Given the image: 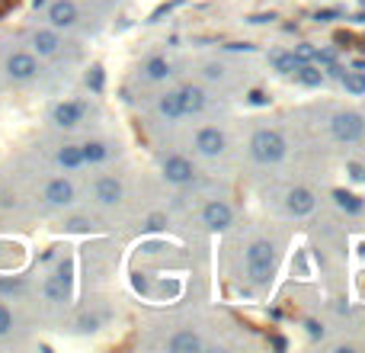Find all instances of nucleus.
Masks as SVG:
<instances>
[{"mask_svg": "<svg viewBox=\"0 0 365 353\" xmlns=\"http://www.w3.org/2000/svg\"><path fill=\"white\" fill-rule=\"evenodd\" d=\"M202 222H205L212 232H225V228L231 225V209H227L225 202H208L205 212H202Z\"/></svg>", "mask_w": 365, "mask_h": 353, "instance_id": "nucleus-6", "label": "nucleus"}, {"mask_svg": "<svg viewBox=\"0 0 365 353\" xmlns=\"http://www.w3.org/2000/svg\"><path fill=\"white\" fill-rule=\"evenodd\" d=\"M289 209L295 215H308L311 209H314V193H311V189H302V187L292 189L289 193Z\"/></svg>", "mask_w": 365, "mask_h": 353, "instance_id": "nucleus-13", "label": "nucleus"}, {"mask_svg": "<svg viewBox=\"0 0 365 353\" xmlns=\"http://www.w3.org/2000/svg\"><path fill=\"white\" fill-rule=\"evenodd\" d=\"M68 289L71 286L64 283V279L51 277L48 283H45V299H51V302H64V299H68Z\"/></svg>", "mask_w": 365, "mask_h": 353, "instance_id": "nucleus-19", "label": "nucleus"}, {"mask_svg": "<svg viewBox=\"0 0 365 353\" xmlns=\"http://www.w3.org/2000/svg\"><path fill=\"white\" fill-rule=\"evenodd\" d=\"M51 119H55L61 129H74L77 122L83 119V106L81 103H58L55 113H51Z\"/></svg>", "mask_w": 365, "mask_h": 353, "instance_id": "nucleus-10", "label": "nucleus"}, {"mask_svg": "<svg viewBox=\"0 0 365 353\" xmlns=\"http://www.w3.org/2000/svg\"><path fill=\"white\" fill-rule=\"evenodd\" d=\"M195 148H199L205 158H215V154L225 151V135L218 129H202L199 139H195Z\"/></svg>", "mask_w": 365, "mask_h": 353, "instance_id": "nucleus-7", "label": "nucleus"}, {"mask_svg": "<svg viewBox=\"0 0 365 353\" xmlns=\"http://www.w3.org/2000/svg\"><path fill=\"white\" fill-rule=\"evenodd\" d=\"M81 154H83V164H100V161H106V145L103 141H87V145H81Z\"/></svg>", "mask_w": 365, "mask_h": 353, "instance_id": "nucleus-16", "label": "nucleus"}, {"mask_svg": "<svg viewBox=\"0 0 365 353\" xmlns=\"http://www.w3.org/2000/svg\"><path fill=\"white\" fill-rule=\"evenodd\" d=\"M343 77V87L349 90V94H365V74L362 71H353V74H340Z\"/></svg>", "mask_w": 365, "mask_h": 353, "instance_id": "nucleus-23", "label": "nucleus"}, {"mask_svg": "<svg viewBox=\"0 0 365 353\" xmlns=\"http://www.w3.org/2000/svg\"><path fill=\"white\" fill-rule=\"evenodd\" d=\"M87 228H90L87 219H71L68 222V232H87Z\"/></svg>", "mask_w": 365, "mask_h": 353, "instance_id": "nucleus-29", "label": "nucleus"}, {"mask_svg": "<svg viewBox=\"0 0 365 353\" xmlns=\"http://www.w3.org/2000/svg\"><path fill=\"white\" fill-rule=\"evenodd\" d=\"M45 199L51 202V206H71L74 202V187H71V180H51L48 187H45Z\"/></svg>", "mask_w": 365, "mask_h": 353, "instance_id": "nucleus-8", "label": "nucleus"}, {"mask_svg": "<svg viewBox=\"0 0 365 353\" xmlns=\"http://www.w3.org/2000/svg\"><path fill=\"white\" fill-rule=\"evenodd\" d=\"M160 113H164L167 119H180V116H182V106H180V94H167L164 100H160Z\"/></svg>", "mask_w": 365, "mask_h": 353, "instance_id": "nucleus-22", "label": "nucleus"}, {"mask_svg": "<svg viewBox=\"0 0 365 353\" xmlns=\"http://www.w3.org/2000/svg\"><path fill=\"white\" fill-rule=\"evenodd\" d=\"M164 176L170 183H177V187H182V183L192 180V164H189L186 158H167L164 161Z\"/></svg>", "mask_w": 365, "mask_h": 353, "instance_id": "nucleus-9", "label": "nucleus"}, {"mask_svg": "<svg viewBox=\"0 0 365 353\" xmlns=\"http://www.w3.org/2000/svg\"><path fill=\"white\" fill-rule=\"evenodd\" d=\"M272 260H276V254H272V244H269V241H257V244L247 251V270H250L253 283H269V277H272Z\"/></svg>", "mask_w": 365, "mask_h": 353, "instance_id": "nucleus-2", "label": "nucleus"}, {"mask_svg": "<svg viewBox=\"0 0 365 353\" xmlns=\"http://www.w3.org/2000/svg\"><path fill=\"white\" fill-rule=\"evenodd\" d=\"M71 273H74V264H71V260H64V264L58 267V273H55V277H58V279H64V283L71 286V279H74V277H71Z\"/></svg>", "mask_w": 365, "mask_h": 353, "instance_id": "nucleus-28", "label": "nucleus"}, {"mask_svg": "<svg viewBox=\"0 0 365 353\" xmlns=\"http://www.w3.org/2000/svg\"><path fill=\"white\" fill-rule=\"evenodd\" d=\"M36 71H38L36 58L26 55V51H16V55L6 58V74H10L13 81H32V77H36Z\"/></svg>", "mask_w": 365, "mask_h": 353, "instance_id": "nucleus-4", "label": "nucleus"}, {"mask_svg": "<svg viewBox=\"0 0 365 353\" xmlns=\"http://www.w3.org/2000/svg\"><path fill=\"white\" fill-rule=\"evenodd\" d=\"M349 176H353V180H365V167L362 164H349Z\"/></svg>", "mask_w": 365, "mask_h": 353, "instance_id": "nucleus-30", "label": "nucleus"}, {"mask_svg": "<svg viewBox=\"0 0 365 353\" xmlns=\"http://www.w3.org/2000/svg\"><path fill=\"white\" fill-rule=\"evenodd\" d=\"M250 151H253V158H257L259 164H276V161H282V154H285V141H282V135L279 132L263 129V132L253 135Z\"/></svg>", "mask_w": 365, "mask_h": 353, "instance_id": "nucleus-1", "label": "nucleus"}, {"mask_svg": "<svg viewBox=\"0 0 365 353\" xmlns=\"http://www.w3.org/2000/svg\"><path fill=\"white\" fill-rule=\"evenodd\" d=\"M148 228H151V232H160V228H164V215H151V219H148Z\"/></svg>", "mask_w": 365, "mask_h": 353, "instance_id": "nucleus-31", "label": "nucleus"}, {"mask_svg": "<svg viewBox=\"0 0 365 353\" xmlns=\"http://www.w3.org/2000/svg\"><path fill=\"white\" fill-rule=\"evenodd\" d=\"M205 74H208V77H212V81H218V77H221V68H218V64H212V68H208V71H205Z\"/></svg>", "mask_w": 365, "mask_h": 353, "instance_id": "nucleus-33", "label": "nucleus"}, {"mask_svg": "<svg viewBox=\"0 0 365 353\" xmlns=\"http://www.w3.org/2000/svg\"><path fill=\"white\" fill-rule=\"evenodd\" d=\"M10 328H13V315H10V309H6V305H0V337L10 334Z\"/></svg>", "mask_w": 365, "mask_h": 353, "instance_id": "nucleus-26", "label": "nucleus"}, {"mask_svg": "<svg viewBox=\"0 0 365 353\" xmlns=\"http://www.w3.org/2000/svg\"><path fill=\"white\" fill-rule=\"evenodd\" d=\"M295 74H298V81H302L304 87H321V84H324V74H321V71L311 68V64H304V61L295 68Z\"/></svg>", "mask_w": 365, "mask_h": 353, "instance_id": "nucleus-17", "label": "nucleus"}, {"mask_svg": "<svg viewBox=\"0 0 365 353\" xmlns=\"http://www.w3.org/2000/svg\"><path fill=\"white\" fill-rule=\"evenodd\" d=\"M48 19L55 29H68L77 23V6L71 0H55V4H48Z\"/></svg>", "mask_w": 365, "mask_h": 353, "instance_id": "nucleus-5", "label": "nucleus"}, {"mask_svg": "<svg viewBox=\"0 0 365 353\" xmlns=\"http://www.w3.org/2000/svg\"><path fill=\"white\" fill-rule=\"evenodd\" d=\"M180 106H182V116H192L205 106V94L199 87H182L180 90Z\"/></svg>", "mask_w": 365, "mask_h": 353, "instance_id": "nucleus-12", "label": "nucleus"}, {"mask_svg": "<svg viewBox=\"0 0 365 353\" xmlns=\"http://www.w3.org/2000/svg\"><path fill=\"white\" fill-rule=\"evenodd\" d=\"M96 199H100L103 206H115V202L122 199V183L115 180V176H103V180L96 183Z\"/></svg>", "mask_w": 365, "mask_h": 353, "instance_id": "nucleus-11", "label": "nucleus"}, {"mask_svg": "<svg viewBox=\"0 0 365 353\" xmlns=\"http://www.w3.org/2000/svg\"><path fill=\"white\" fill-rule=\"evenodd\" d=\"M87 84H90V87H93V90H103V68H90Z\"/></svg>", "mask_w": 365, "mask_h": 353, "instance_id": "nucleus-27", "label": "nucleus"}, {"mask_svg": "<svg viewBox=\"0 0 365 353\" xmlns=\"http://www.w3.org/2000/svg\"><path fill=\"white\" fill-rule=\"evenodd\" d=\"M0 292H19V283H6V279H0Z\"/></svg>", "mask_w": 365, "mask_h": 353, "instance_id": "nucleus-32", "label": "nucleus"}, {"mask_svg": "<svg viewBox=\"0 0 365 353\" xmlns=\"http://www.w3.org/2000/svg\"><path fill=\"white\" fill-rule=\"evenodd\" d=\"M32 45H36L38 55H55L61 39H58V32H51V29H38L36 36H32Z\"/></svg>", "mask_w": 365, "mask_h": 353, "instance_id": "nucleus-14", "label": "nucleus"}, {"mask_svg": "<svg viewBox=\"0 0 365 353\" xmlns=\"http://www.w3.org/2000/svg\"><path fill=\"white\" fill-rule=\"evenodd\" d=\"M362 129H365L362 116H356V113H336L334 116V135L340 141H359Z\"/></svg>", "mask_w": 365, "mask_h": 353, "instance_id": "nucleus-3", "label": "nucleus"}, {"mask_svg": "<svg viewBox=\"0 0 365 353\" xmlns=\"http://www.w3.org/2000/svg\"><path fill=\"white\" fill-rule=\"evenodd\" d=\"M292 55H295L298 61H311V58H317V49H314V45H308V42H304V45H298V49L292 51Z\"/></svg>", "mask_w": 365, "mask_h": 353, "instance_id": "nucleus-25", "label": "nucleus"}, {"mask_svg": "<svg viewBox=\"0 0 365 353\" xmlns=\"http://www.w3.org/2000/svg\"><path fill=\"white\" fill-rule=\"evenodd\" d=\"M170 350H173V353H182V350L192 353V350H202V341H199L195 334H189V331H182V334H177V337L170 341Z\"/></svg>", "mask_w": 365, "mask_h": 353, "instance_id": "nucleus-18", "label": "nucleus"}, {"mask_svg": "<svg viewBox=\"0 0 365 353\" xmlns=\"http://www.w3.org/2000/svg\"><path fill=\"white\" fill-rule=\"evenodd\" d=\"M336 202H340L343 209H349V212H362V202L356 199L353 193H343V189H340V193H336Z\"/></svg>", "mask_w": 365, "mask_h": 353, "instance_id": "nucleus-24", "label": "nucleus"}, {"mask_svg": "<svg viewBox=\"0 0 365 353\" xmlns=\"http://www.w3.org/2000/svg\"><path fill=\"white\" fill-rule=\"evenodd\" d=\"M81 328H83V331H93V328H96V322H93V318H83Z\"/></svg>", "mask_w": 365, "mask_h": 353, "instance_id": "nucleus-34", "label": "nucleus"}, {"mask_svg": "<svg viewBox=\"0 0 365 353\" xmlns=\"http://www.w3.org/2000/svg\"><path fill=\"white\" fill-rule=\"evenodd\" d=\"M45 4H48V0H32V6H45Z\"/></svg>", "mask_w": 365, "mask_h": 353, "instance_id": "nucleus-35", "label": "nucleus"}, {"mask_svg": "<svg viewBox=\"0 0 365 353\" xmlns=\"http://www.w3.org/2000/svg\"><path fill=\"white\" fill-rule=\"evenodd\" d=\"M269 61L276 64V71H282V74H295V68L302 64L295 55H285V51H272Z\"/></svg>", "mask_w": 365, "mask_h": 353, "instance_id": "nucleus-20", "label": "nucleus"}, {"mask_svg": "<svg viewBox=\"0 0 365 353\" xmlns=\"http://www.w3.org/2000/svg\"><path fill=\"white\" fill-rule=\"evenodd\" d=\"M145 74L151 77V81H164V77L170 74V64H167V58H151V61L145 64Z\"/></svg>", "mask_w": 365, "mask_h": 353, "instance_id": "nucleus-21", "label": "nucleus"}, {"mask_svg": "<svg viewBox=\"0 0 365 353\" xmlns=\"http://www.w3.org/2000/svg\"><path fill=\"white\" fill-rule=\"evenodd\" d=\"M58 164L68 167V171H74V167L83 164V154H81V145H64L61 151H58Z\"/></svg>", "mask_w": 365, "mask_h": 353, "instance_id": "nucleus-15", "label": "nucleus"}]
</instances>
